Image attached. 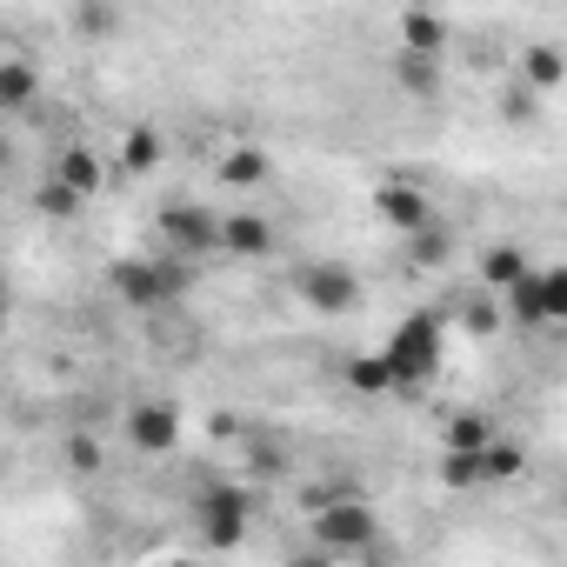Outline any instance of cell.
<instances>
[{
	"label": "cell",
	"mask_w": 567,
	"mask_h": 567,
	"mask_svg": "<svg viewBox=\"0 0 567 567\" xmlns=\"http://www.w3.org/2000/svg\"><path fill=\"white\" fill-rule=\"evenodd\" d=\"M441 354H447V321L441 308H414L394 321V334L381 341V361L394 374V388H427L441 374Z\"/></svg>",
	"instance_id": "cell-1"
},
{
	"label": "cell",
	"mask_w": 567,
	"mask_h": 567,
	"mask_svg": "<svg viewBox=\"0 0 567 567\" xmlns=\"http://www.w3.org/2000/svg\"><path fill=\"white\" fill-rule=\"evenodd\" d=\"M187 280H194V267L174 254H127V260H114V301L134 315H161L187 295Z\"/></svg>",
	"instance_id": "cell-2"
},
{
	"label": "cell",
	"mask_w": 567,
	"mask_h": 567,
	"mask_svg": "<svg viewBox=\"0 0 567 567\" xmlns=\"http://www.w3.org/2000/svg\"><path fill=\"white\" fill-rule=\"evenodd\" d=\"M381 547V514L361 501V494H341V501H321L315 507V554L328 560H361Z\"/></svg>",
	"instance_id": "cell-3"
},
{
	"label": "cell",
	"mask_w": 567,
	"mask_h": 567,
	"mask_svg": "<svg viewBox=\"0 0 567 567\" xmlns=\"http://www.w3.org/2000/svg\"><path fill=\"white\" fill-rule=\"evenodd\" d=\"M295 295H301L321 321H334V315H354V308H361V280H354L348 260H301V267H295Z\"/></svg>",
	"instance_id": "cell-4"
},
{
	"label": "cell",
	"mask_w": 567,
	"mask_h": 567,
	"mask_svg": "<svg viewBox=\"0 0 567 567\" xmlns=\"http://www.w3.org/2000/svg\"><path fill=\"white\" fill-rule=\"evenodd\" d=\"M161 247L174 260H207L220 254V214L200 207V200H167L161 207Z\"/></svg>",
	"instance_id": "cell-5"
},
{
	"label": "cell",
	"mask_w": 567,
	"mask_h": 567,
	"mask_svg": "<svg viewBox=\"0 0 567 567\" xmlns=\"http://www.w3.org/2000/svg\"><path fill=\"white\" fill-rule=\"evenodd\" d=\"M194 527H200V540H214V547H240V540H247V494L227 487V481H207V487L194 494Z\"/></svg>",
	"instance_id": "cell-6"
},
{
	"label": "cell",
	"mask_w": 567,
	"mask_h": 567,
	"mask_svg": "<svg viewBox=\"0 0 567 567\" xmlns=\"http://www.w3.org/2000/svg\"><path fill=\"white\" fill-rule=\"evenodd\" d=\"M374 214H381L394 234H408V240L434 234V200H427V187H414V181H388V187H374Z\"/></svg>",
	"instance_id": "cell-7"
},
{
	"label": "cell",
	"mask_w": 567,
	"mask_h": 567,
	"mask_svg": "<svg viewBox=\"0 0 567 567\" xmlns=\"http://www.w3.org/2000/svg\"><path fill=\"white\" fill-rule=\"evenodd\" d=\"M121 427H127V441H134L141 454H167V447L181 441V408H174V401H134Z\"/></svg>",
	"instance_id": "cell-8"
},
{
	"label": "cell",
	"mask_w": 567,
	"mask_h": 567,
	"mask_svg": "<svg viewBox=\"0 0 567 567\" xmlns=\"http://www.w3.org/2000/svg\"><path fill=\"white\" fill-rule=\"evenodd\" d=\"M220 254H234V260H267V254H274V220H267V214H220Z\"/></svg>",
	"instance_id": "cell-9"
},
{
	"label": "cell",
	"mask_w": 567,
	"mask_h": 567,
	"mask_svg": "<svg viewBox=\"0 0 567 567\" xmlns=\"http://www.w3.org/2000/svg\"><path fill=\"white\" fill-rule=\"evenodd\" d=\"M54 181H61V187H74L81 200H94V194H101V181H107V167H101V154H94V147H61V154H54Z\"/></svg>",
	"instance_id": "cell-10"
},
{
	"label": "cell",
	"mask_w": 567,
	"mask_h": 567,
	"mask_svg": "<svg viewBox=\"0 0 567 567\" xmlns=\"http://www.w3.org/2000/svg\"><path fill=\"white\" fill-rule=\"evenodd\" d=\"M441 48H447V21H441V14H421V8H408V14H401V54L441 61Z\"/></svg>",
	"instance_id": "cell-11"
},
{
	"label": "cell",
	"mask_w": 567,
	"mask_h": 567,
	"mask_svg": "<svg viewBox=\"0 0 567 567\" xmlns=\"http://www.w3.org/2000/svg\"><path fill=\"white\" fill-rule=\"evenodd\" d=\"M501 441V421L494 414H454L447 421V454H487Z\"/></svg>",
	"instance_id": "cell-12"
},
{
	"label": "cell",
	"mask_w": 567,
	"mask_h": 567,
	"mask_svg": "<svg viewBox=\"0 0 567 567\" xmlns=\"http://www.w3.org/2000/svg\"><path fill=\"white\" fill-rule=\"evenodd\" d=\"M560 81H567V54H560V48H527V54H520V87L554 94Z\"/></svg>",
	"instance_id": "cell-13"
},
{
	"label": "cell",
	"mask_w": 567,
	"mask_h": 567,
	"mask_svg": "<svg viewBox=\"0 0 567 567\" xmlns=\"http://www.w3.org/2000/svg\"><path fill=\"white\" fill-rule=\"evenodd\" d=\"M441 487H447V494L494 487V474H487V454H441Z\"/></svg>",
	"instance_id": "cell-14"
},
{
	"label": "cell",
	"mask_w": 567,
	"mask_h": 567,
	"mask_svg": "<svg viewBox=\"0 0 567 567\" xmlns=\"http://www.w3.org/2000/svg\"><path fill=\"white\" fill-rule=\"evenodd\" d=\"M527 274H534V260L520 247H487L481 254V280H487V288H501V295L514 288V280H527Z\"/></svg>",
	"instance_id": "cell-15"
},
{
	"label": "cell",
	"mask_w": 567,
	"mask_h": 567,
	"mask_svg": "<svg viewBox=\"0 0 567 567\" xmlns=\"http://www.w3.org/2000/svg\"><path fill=\"white\" fill-rule=\"evenodd\" d=\"M34 68L21 61V54H8V61H0V107H8V114H21V107H34Z\"/></svg>",
	"instance_id": "cell-16"
},
{
	"label": "cell",
	"mask_w": 567,
	"mask_h": 567,
	"mask_svg": "<svg viewBox=\"0 0 567 567\" xmlns=\"http://www.w3.org/2000/svg\"><path fill=\"white\" fill-rule=\"evenodd\" d=\"M394 74L414 101H434L441 94V61H421V54H394Z\"/></svg>",
	"instance_id": "cell-17"
},
{
	"label": "cell",
	"mask_w": 567,
	"mask_h": 567,
	"mask_svg": "<svg viewBox=\"0 0 567 567\" xmlns=\"http://www.w3.org/2000/svg\"><path fill=\"white\" fill-rule=\"evenodd\" d=\"M154 161H161V134L154 127H134L121 141V174H154Z\"/></svg>",
	"instance_id": "cell-18"
},
{
	"label": "cell",
	"mask_w": 567,
	"mask_h": 567,
	"mask_svg": "<svg viewBox=\"0 0 567 567\" xmlns=\"http://www.w3.org/2000/svg\"><path fill=\"white\" fill-rule=\"evenodd\" d=\"M220 181H227V187H260V181H267V154H260V147H234V154L220 161Z\"/></svg>",
	"instance_id": "cell-19"
},
{
	"label": "cell",
	"mask_w": 567,
	"mask_h": 567,
	"mask_svg": "<svg viewBox=\"0 0 567 567\" xmlns=\"http://www.w3.org/2000/svg\"><path fill=\"white\" fill-rule=\"evenodd\" d=\"M348 381H354L361 394H394V374H388L381 348H374V354H354V361H348Z\"/></svg>",
	"instance_id": "cell-20"
},
{
	"label": "cell",
	"mask_w": 567,
	"mask_h": 567,
	"mask_svg": "<svg viewBox=\"0 0 567 567\" xmlns=\"http://www.w3.org/2000/svg\"><path fill=\"white\" fill-rule=\"evenodd\" d=\"M540 295H547V328H567V260L540 267Z\"/></svg>",
	"instance_id": "cell-21"
},
{
	"label": "cell",
	"mask_w": 567,
	"mask_h": 567,
	"mask_svg": "<svg viewBox=\"0 0 567 567\" xmlns=\"http://www.w3.org/2000/svg\"><path fill=\"white\" fill-rule=\"evenodd\" d=\"M41 207H48V214H54V220H74V214H81V207H87V200H81V194H74V187H61V181H54V174H48V187H41Z\"/></svg>",
	"instance_id": "cell-22"
},
{
	"label": "cell",
	"mask_w": 567,
	"mask_h": 567,
	"mask_svg": "<svg viewBox=\"0 0 567 567\" xmlns=\"http://www.w3.org/2000/svg\"><path fill=\"white\" fill-rule=\"evenodd\" d=\"M487 474H494V487H501V481H514V474H520V447L494 441V447H487Z\"/></svg>",
	"instance_id": "cell-23"
},
{
	"label": "cell",
	"mask_w": 567,
	"mask_h": 567,
	"mask_svg": "<svg viewBox=\"0 0 567 567\" xmlns=\"http://www.w3.org/2000/svg\"><path fill=\"white\" fill-rule=\"evenodd\" d=\"M74 28H81V34H114V28H121V14H114V8H81V14H74Z\"/></svg>",
	"instance_id": "cell-24"
},
{
	"label": "cell",
	"mask_w": 567,
	"mask_h": 567,
	"mask_svg": "<svg viewBox=\"0 0 567 567\" xmlns=\"http://www.w3.org/2000/svg\"><path fill=\"white\" fill-rule=\"evenodd\" d=\"M501 107H507V121H527V114L540 107V94H534V87H507V101H501Z\"/></svg>",
	"instance_id": "cell-25"
},
{
	"label": "cell",
	"mask_w": 567,
	"mask_h": 567,
	"mask_svg": "<svg viewBox=\"0 0 567 567\" xmlns=\"http://www.w3.org/2000/svg\"><path fill=\"white\" fill-rule=\"evenodd\" d=\"M414 254H421V260H441V254H447V234H421Z\"/></svg>",
	"instance_id": "cell-26"
},
{
	"label": "cell",
	"mask_w": 567,
	"mask_h": 567,
	"mask_svg": "<svg viewBox=\"0 0 567 567\" xmlns=\"http://www.w3.org/2000/svg\"><path fill=\"white\" fill-rule=\"evenodd\" d=\"M288 567H334V560H328V554H295Z\"/></svg>",
	"instance_id": "cell-27"
},
{
	"label": "cell",
	"mask_w": 567,
	"mask_h": 567,
	"mask_svg": "<svg viewBox=\"0 0 567 567\" xmlns=\"http://www.w3.org/2000/svg\"><path fill=\"white\" fill-rule=\"evenodd\" d=\"M167 567H194V560H167Z\"/></svg>",
	"instance_id": "cell-28"
}]
</instances>
